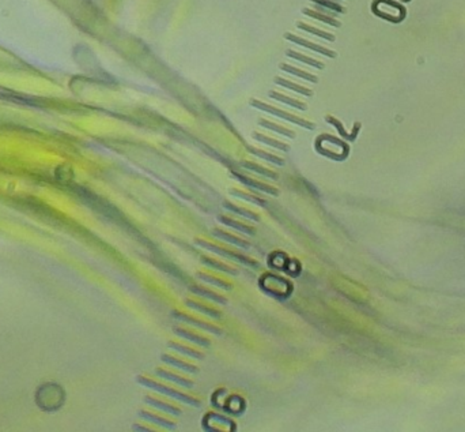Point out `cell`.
I'll list each match as a JSON object with an SVG mask.
<instances>
[{"label":"cell","mask_w":465,"mask_h":432,"mask_svg":"<svg viewBox=\"0 0 465 432\" xmlns=\"http://www.w3.org/2000/svg\"><path fill=\"white\" fill-rule=\"evenodd\" d=\"M274 80H275L276 85L283 86V87H286V89H290V90L295 91V93H299V94H302V96H306V97L313 96V90L307 89V87H305V86L296 85V83H294V82L285 79V78H282V76H276Z\"/></svg>","instance_id":"21"},{"label":"cell","mask_w":465,"mask_h":432,"mask_svg":"<svg viewBox=\"0 0 465 432\" xmlns=\"http://www.w3.org/2000/svg\"><path fill=\"white\" fill-rule=\"evenodd\" d=\"M173 333H174L177 337H180V338H185V340L193 342V344L199 345V347H204V348L211 347V341H210L208 338L200 336V334H196V333H193V331L186 330V329H182V327H173Z\"/></svg>","instance_id":"7"},{"label":"cell","mask_w":465,"mask_h":432,"mask_svg":"<svg viewBox=\"0 0 465 432\" xmlns=\"http://www.w3.org/2000/svg\"><path fill=\"white\" fill-rule=\"evenodd\" d=\"M229 192H230V195H232V197L243 199V201H246V202L249 203L257 205V206H263V208H267V206H268V202H267L265 199H261V198L256 197V195L248 194V192L239 191V190H235V188H232V190H230Z\"/></svg>","instance_id":"28"},{"label":"cell","mask_w":465,"mask_h":432,"mask_svg":"<svg viewBox=\"0 0 465 432\" xmlns=\"http://www.w3.org/2000/svg\"><path fill=\"white\" fill-rule=\"evenodd\" d=\"M241 165H242L245 169H248V171L256 172V173H259L261 176L270 177L272 180H278V179H279V175H278L276 172L270 171V169H267L264 166L259 165V164H254V162H250V161H243V162H241Z\"/></svg>","instance_id":"25"},{"label":"cell","mask_w":465,"mask_h":432,"mask_svg":"<svg viewBox=\"0 0 465 432\" xmlns=\"http://www.w3.org/2000/svg\"><path fill=\"white\" fill-rule=\"evenodd\" d=\"M143 401H144V404L153 406L155 409L165 412V413H170V415H173V416H181V415H182V411H181L178 406H174L172 405V404H168V402H164V401L158 400V398H154V397H150V395H146V397L143 398Z\"/></svg>","instance_id":"8"},{"label":"cell","mask_w":465,"mask_h":432,"mask_svg":"<svg viewBox=\"0 0 465 432\" xmlns=\"http://www.w3.org/2000/svg\"><path fill=\"white\" fill-rule=\"evenodd\" d=\"M325 122H327V123H329V124H332L333 127L338 130V133L340 134V135H342L344 139H349V141H355V139H356V135H358V133H359L360 123H355L354 131H352L351 134H349L347 131H346V128H344L343 124L340 123V122H339L336 118L331 116V115L325 116Z\"/></svg>","instance_id":"12"},{"label":"cell","mask_w":465,"mask_h":432,"mask_svg":"<svg viewBox=\"0 0 465 432\" xmlns=\"http://www.w3.org/2000/svg\"><path fill=\"white\" fill-rule=\"evenodd\" d=\"M172 316L175 318L177 320H181V322H184V323H188L190 326H195L197 329H200V330L208 331V333H212V334H217V336H221L222 334V329H219L218 326L211 325V323H207L204 320L200 319H196L193 316H189L188 314H184V312H181V311H172Z\"/></svg>","instance_id":"4"},{"label":"cell","mask_w":465,"mask_h":432,"mask_svg":"<svg viewBox=\"0 0 465 432\" xmlns=\"http://www.w3.org/2000/svg\"><path fill=\"white\" fill-rule=\"evenodd\" d=\"M200 261L203 262V265H206L207 267H211V269H214V270H218V272H222V273H228V274H232V276H238L237 269L229 266V265H225V263L217 261V259H212V258H208V256H206V255H201Z\"/></svg>","instance_id":"16"},{"label":"cell","mask_w":465,"mask_h":432,"mask_svg":"<svg viewBox=\"0 0 465 432\" xmlns=\"http://www.w3.org/2000/svg\"><path fill=\"white\" fill-rule=\"evenodd\" d=\"M155 373L158 375L159 378L165 379V380H170V382H174V383L180 384V386L185 387V389H192V387H193V380L184 378V376H180L178 373L170 372V371L164 368H157L155 369Z\"/></svg>","instance_id":"11"},{"label":"cell","mask_w":465,"mask_h":432,"mask_svg":"<svg viewBox=\"0 0 465 432\" xmlns=\"http://www.w3.org/2000/svg\"><path fill=\"white\" fill-rule=\"evenodd\" d=\"M136 380H138V383L140 384V386H144V387L154 390V391L161 393V394L168 395V397L173 398V400L181 401V402H184V404H186V405L193 406V408H199V406L201 405V401L195 398V397L185 394V393H181V391H178V390L173 389V387H169L168 384L155 382V380L147 378V376H143V375H140V376L136 378Z\"/></svg>","instance_id":"1"},{"label":"cell","mask_w":465,"mask_h":432,"mask_svg":"<svg viewBox=\"0 0 465 432\" xmlns=\"http://www.w3.org/2000/svg\"><path fill=\"white\" fill-rule=\"evenodd\" d=\"M285 38L287 40V41L298 44V45H301V47H303V48L312 49V51H314V52H317V54H320V55H324V56L331 58V59H335V58L338 56V54H336L335 51H332V49H328V48H325V47H323V45H318V44H314V43H312V41H309V40L298 37V36L292 34V33H286Z\"/></svg>","instance_id":"5"},{"label":"cell","mask_w":465,"mask_h":432,"mask_svg":"<svg viewBox=\"0 0 465 432\" xmlns=\"http://www.w3.org/2000/svg\"><path fill=\"white\" fill-rule=\"evenodd\" d=\"M310 1L316 3L317 5H321V7H324V8L335 11V12H338V14H344V12H346V8H344L343 5H340L339 3H336L335 0H310Z\"/></svg>","instance_id":"32"},{"label":"cell","mask_w":465,"mask_h":432,"mask_svg":"<svg viewBox=\"0 0 465 432\" xmlns=\"http://www.w3.org/2000/svg\"><path fill=\"white\" fill-rule=\"evenodd\" d=\"M268 97L272 98V100H276V101L287 104V105H290V107H292V108H296V109H299V111H306L307 109V105L305 104V102L298 101V100H295V98H291V97L285 96V94H280V93H278V91L271 90L270 93H268Z\"/></svg>","instance_id":"19"},{"label":"cell","mask_w":465,"mask_h":432,"mask_svg":"<svg viewBox=\"0 0 465 432\" xmlns=\"http://www.w3.org/2000/svg\"><path fill=\"white\" fill-rule=\"evenodd\" d=\"M246 149H248L249 153H252V154H254L256 157H260V158H263V160H265V161H270V162H272V164H276V165H280V166H283L286 164L283 158H280V157H278V155L271 154V153H267V151H264V150L256 149V147H252V146H246Z\"/></svg>","instance_id":"30"},{"label":"cell","mask_w":465,"mask_h":432,"mask_svg":"<svg viewBox=\"0 0 465 432\" xmlns=\"http://www.w3.org/2000/svg\"><path fill=\"white\" fill-rule=\"evenodd\" d=\"M302 14L306 16H310L313 19H317V21L323 22V23H327L329 26L333 27H340L342 26V23L338 21V19H335L333 16H329L327 14H323V12H320V11H314L312 8H302Z\"/></svg>","instance_id":"18"},{"label":"cell","mask_w":465,"mask_h":432,"mask_svg":"<svg viewBox=\"0 0 465 432\" xmlns=\"http://www.w3.org/2000/svg\"><path fill=\"white\" fill-rule=\"evenodd\" d=\"M168 348H169V349H173V351H177V352L182 353L184 356L196 359V360H203V359H204V355H203L201 352L196 351V349H193V348L185 347V345H182V344H178V342H174V341L168 342Z\"/></svg>","instance_id":"20"},{"label":"cell","mask_w":465,"mask_h":432,"mask_svg":"<svg viewBox=\"0 0 465 432\" xmlns=\"http://www.w3.org/2000/svg\"><path fill=\"white\" fill-rule=\"evenodd\" d=\"M185 305H188L189 308L195 309L197 312H201V314L210 316L211 319H221V318H222V312H221V311L211 308V307H208V305L201 304V303L195 301V300H185Z\"/></svg>","instance_id":"17"},{"label":"cell","mask_w":465,"mask_h":432,"mask_svg":"<svg viewBox=\"0 0 465 432\" xmlns=\"http://www.w3.org/2000/svg\"><path fill=\"white\" fill-rule=\"evenodd\" d=\"M132 430L133 431H153V430H151V428H148V427H143V426H138V424H135V426H133L132 427Z\"/></svg>","instance_id":"33"},{"label":"cell","mask_w":465,"mask_h":432,"mask_svg":"<svg viewBox=\"0 0 465 432\" xmlns=\"http://www.w3.org/2000/svg\"><path fill=\"white\" fill-rule=\"evenodd\" d=\"M139 417L143 419V420H146V422L157 424V426H159V427H164V428H166V430H170V431H174V430H177V423L172 422V420H168V419H165V417H161V416H158V415L151 413V412H148V411L139 412Z\"/></svg>","instance_id":"9"},{"label":"cell","mask_w":465,"mask_h":432,"mask_svg":"<svg viewBox=\"0 0 465 432\" xmlns=\"http://www.w3.org/2000/svg\"><path fill=\"white\" fill-rule=\"evenodd\" d=\"M250 105L254 108H257L260 111H264V112L270 113V115H274V116H278V118L283 119V120H287V122H290L292 124H296V126H299L302 128H306V130H314L316 128V124L312 123V122H309L306 119H302L298 118L295 115H292V113L285 112V111H282V109H278V108L272 107V105H268V104H265V102L260 101V100H250Z\"/></svg>","instance_id":"3"},{"label":"cell","mask_w":465,"mask_h":432,"mask_svg":"<svg viewBox=\"0 0 465 432\" xmlns=\"http://www.w3.org/2000/svg\"><path fill=\"white\" fill-rule=\"evenodd\" d=\"M195 244L199 247H203V248H206V250L211 251L214 254H217L219 256H223V258H226L229 261H235L239 262V263H242V265H246V266L254 267V269H257L259 267V262L254 261L252 258H249V256L243 255V254H238V252H234V251H230L228 248H223V247L215 246V244H212L210 241L203 240V239H195Z\"/></svg>","instance_id":"2"},{"label":"cell","mask_w":465,"mask_h":432,"mask_svg":"<svg viewBox=\"0 0 465 432\" xmlns=\"http://www.w3.org/2000/svg\"><path fill=\"white\" fill-rule=\"evenodd\" d=\"M218 219H219V222H222L223 225L230 226V228H232V229L239 230V232H242V233H245V235L253 236L254 233H256V229H254L253 226L242 224V222H239V221H237V219H232V218H230V217H226V216H219Z\"/></svg>","instance_id":"15"},{"label":"cell","mask_w":465,"mask_h":432,"mask_svg":"<svg viewBox=\"0 0 465 432\" xmlns=\"http://www.w3.org/2000/svg\"><path fill=\"white\" fill-rule=\"evenodd\" d=\"M280 70L282 71H286V72H289V74H292L298 76V78H302V79L307 80V82H312V83H317L318 78L316 75L310 74V72H306V71H303V70H299L294 67V66H290V64H280Z\"/></svg>","instance_id":"23"},{"label":"cell","mask_w":465,"mask_h":432,"mask_svg":"<svg viewBox=\"0 0 465 432\" xmlns=\"http://www.w3.org/2000/svg\"><path fill=\"white\" fill-rule=\"evenodd\" d=\"M232 176L238 180V182L243 184V186L249 187V188H253V190H257V191L261 192H267V194H271V195H274V197H278L279 195V190L275 188V187L268 186V184H265V183H261L259 180H254L252 177H248L242 175V173H238V172L232 171Z\"/></svg>","instance_id":"6"},{"label":"cell","mask_w":465,"mask_h":432,"mask_svg":"<svg viewBox=\"0 0 465 432\" xmlns=\"http://www.w3.org/2000/svg\"><path fill=\"white\" fill-rule=\"evenodd\" d=\"M161 360H162L164 363L172 365V367L182 369V371H186V372H190V373L199 372V368H197L196 365L189 364V363H185V361H182V360L174 358V356H172V355H162V356H161Z\"/></svg>","instance_id":"14"},{"label":"cell","mask_w":465,"mask_h":432,"mask_svg":"<svg viewBox=\"0 0 465 432\" xmlns=\"http://www.w3.org/2000/svg\"><path fill=\"white\" fill-rule=\"evenodd\" d=\"M223 208L229 210L230 213L237 214V216H241L243 218H248V219H253V221H260V216L257 213H253V212H250L248 209H243L239 208L237 205H234V203L230 202H223Z\"/></svg>","instance_id":"22"},{"label":"cell","mask_w":465,"mask_h":432,"mask_svg":"<svg viewBox=\"0 0 465 432\" xmlns=\"http://www.w3.org/2000/svg\"><path fill=\"white\" fill-rule=\"evenodd\" d=\"M259 126H261V127H264V128H268V130H271V131L280 134V135H285V137H287V138H291V139L295 138V133H294V131H291V130H289V128L282 127V126H279V124L272 123V122H270V120L260 119Z\"/></svg>","instance_id":"29"},{"label":"cell","mask_w":465,"mask_h":432,"mask_svg":"<svg viewBox=\"0 0 465 432\" xmlns=\"http://www.w3.org/2000/svg\"><path fill=\"white\" fill-rule=\"evenodd\" d=\"M296 27L298 29H301L303 32L310 33L313 36H317L320 38H324V40H327V41H335L336 37L333 36L332 33H328L325 30H321V29H317V27L312 26V25H307V23H303V22H296Z\"/></svg>","instance_id":"24"},{"label":"cell","mask_w":465,"mask_h":432,"mask_svg":"<svg viewBox=\"0 0 465 432\" xmlns=\"http://www.w3.org/2000/svg\"><path fill=\"white\" fill-rule=\"evenodd\" d=\"M212 235L215 236V237H218V239H221V240L228 241V243H232V244L239 247V248H243V250L250 248V244H249L248 241L243 240L241 237H238V236L232 235V233H229V232H225V230L222 229H214Z\"/></svg>","instance_id":"13"},{"label":"cell","mask_w":465,"mask_h":432,"mask_svg":"<svg viewBox=\"0 0 465 432\" xmlns=\"http://www.w3.org/2000/svg\"><path fill=\"white\" fill-rule=\"evenodd\" d=\"M189 290L192 293L197 294V296H200V297H204L207 300H212V301H215L218 304H222L226 305L229 303L228 299L226 297H223L221 294H218L217 292H214V290H210V289L204 288V287H199V285H190Z\"/></svg>","instance_id":"10"},{"label":"cell","mask_w":465,"mask_h":432,"mask_svg":"<svg viewBox=\"0 0 465 432\" xmlns=\"http://www.w3.org/2000/svg\"><path fill=\"white\" fill-rule=\"evenodd\" d=\"M253 138L256 141H259L261 144H265L271 146V147H275V149H279L282 151H289L290 150V146L287 144H283V142H280V141H276L274 138H270V137H265L263 134L260 133H253Z\"/></svg>","instance_id":"31"},{"label":"cell","mask_w":465,"mask_h":432,"mask_svg":"<svg viewBox=\"0 0 465 432\" xmlns=\"http://www.w3.org/2000/svg\"><path fill=\"white\" fill-rule=\"evenodd\" d=\"M196 277L201 280V281H204V283L211 284L212 287H217V288L225 289V290H232V285L230 283L225 281L222 278H217L214 277V276H210V274H206V273H197Z\"/></svg>","instance_id":"26"},{"label":"cell","mask_w":465,"mask_h":432,"mask_svg":"<svg viewBox=\"0 0 465 432\" xmlns=\"http://www.w3.org/2000/svg\"><path fill=\"white\" fill-rule=\"evenodd\" d=\"M286 55H287V58L298 60V62H301V63L309 64V66H312V67H314V69H317V70H323L324 67H325L323 62H318V60L313 59V58L305 56V55L299 54V52H295V51H292V49H289V51L286 52Z\"/></svg>","instance_id":"27"}]
</instances>
